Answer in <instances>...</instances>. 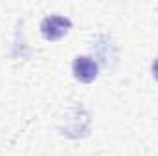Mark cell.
Instances as JSON below:
<instances>
[{
    "label": "cell",
    "instance_id": "1",
    "mask_svg": "<svg viewBox=\"0 0 158 156\" xmlns=\"http://www.w3.org/2000/svg\"><path fill=\"white\" fill-rule=\"evenodd\" d=\"M72 28V20L63 15H50L44 17L40 22V33L46 40H59L68 33Z\"/></svg>",
    "mask_w": 158,
    "mask_h": 156
},
{
    "label": "cell",
    "instance_id": "2",
    "mask_svg": "<svg viewBox=\"0 0 158 156\" xmlns=\"http://www.w3.org/2000/svg\"><path fill=\"white\" fill-rule=\"evenodd\" d=\"M98 63L88 57V55H79L74 59L72 63V72H74V77L81 81V83H92L94 79L98 77Z\"/></svg>",
    "mask_w": 158,
    "mask_h": 156
},
{
    "label": "cell",
    "instance_id": "3",
    "mask_svg": "<svg viewBox=\"0 0 158 156\" xmlns=\"http://www.w3.org/2000/svg\"><path fill=\"white\" fill-rule=\"evenodd\" d=\"M153 77L158 81V57L155 59V63H153Z\"/></svg>",
    "mask_w": 158,
    "mask_h": 156
}]
</instances>
